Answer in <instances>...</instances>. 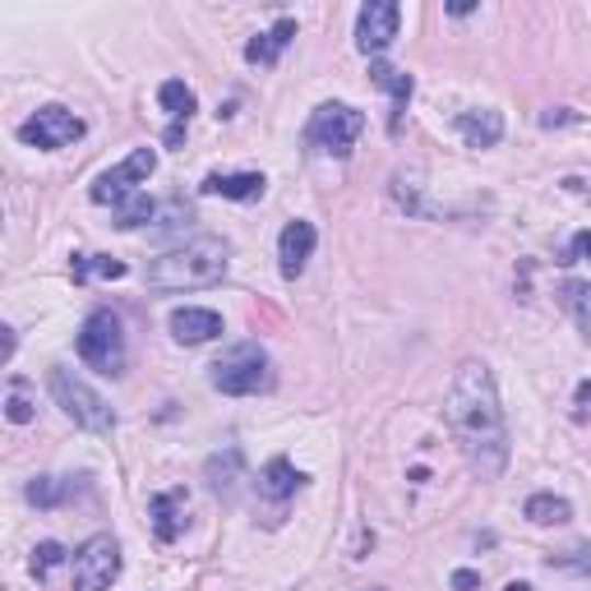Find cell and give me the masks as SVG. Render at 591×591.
Wrapping results in <instances>:
<instances>
[{"label": "cell", "mask_w": 591, "mask_h": 591, "mask_svg": "<svg viewBox=\"0 0 591 591\" xmlns=\"http://www.w3.org/2000/svg\"><path fill=\"white\" fill-rule=\"evenodd\" d=\"M292 37H296V19H277L269 33H259L250 47H246V60H250V65H277L282 52L292 47Z\"/></svg>", "instance_id": "16"}, {"label": "cell", "mask_w": 591, "mask_h": 591, "mask_svg": "<svg viewBox=\"0 0 591 591\" xmlns=\"http://www.w3.org/2000/svg\"><path fill=\"white\" fill-rule=\"evenodd\" d=\"M568 254H578V259H587V264H591V231H578L573 236V250H568Z\"/></svg>", "instance_id": "29"}, {"label": "cell", "mask_w": 591, "mask_h": 591, "mask_svg": "<svg viewBox=\"0 0 591 591\" xmlns=\"http://www.w3.org/2000/svg\"><path fill=\"white\" fill-rule=\"evenodd\" d=\"M305 486V476L287 463V457H273V463L259 471V495L264 499H273V503H282V499H292L296 490Z\"/></svg>", "instance_id": "18"}, {"label": "cell", "mask_w": 591, "mask_h": 591, "mask_svg": "<svg viewBox=\"0 0 591 591\" xmlns=\"http://www.w3.org/2000/svg\"><path fill=\"white\" fill-rule=\"evenodd\" d=\"M204 194H217V200H236V204H254V200H264V190L269 181L259 177V171H213V177L200 185Z\"/></svg>", "instance_id": "14"}, {"label": "cell", "mask_w": 591, "mask_h": 591, "mask_svg": "<svg viewBox=\"0 0 591 591\" xmlns=\"http://www.w3.org/2000/svg\"><path fill=\"white\" fill-rule=\"evenodd\" d=\"M65 495H70V480H56V476H42L29 486V503H37V509H56Z\"/></svg>", "instance_id": "25"}, {"label": "cell", "mask_w": 591, "mask_h": 591, "mask_svg": "<svg viewBox=\"0 0 591 591\" xmlns=\"http://www.w3.org/2000/svg\"><path fill=\"white\" fill-rule=\"evenodd\" d=\"M5 416L14 425H29L33 421V402H29V384L24 379H10L5 388Z\"/></svg>", "instance_id": "26"}, {"label": "cell", "mask_w": 591, "mask_h": 591, "mask_svg": "<svg viewBox=\"0 0 591 591\" xmlns=\"http://www.w3.org/2000/svg\"><path fill=\"white\" fill-rule=\"evenodd\" d=\"M152 213H158V208H152V200L139 190L135 200H125V204L116 208V227H121V231H135V227H144V223H148Z\"/></svg>", "instance_id": "23"}, {"label": "cell", "mask_w": 591, "mask_h": 591, "mask_svg": "<svg viewBox=\"0 0 591 591\" xmlns=\"http://www.w3.org/2000/svg\"><path fill=\"white\" fill-rule=\"evenodd\" d=\"M231 269V246L217 236H200L190 246H177L167 250L162 259L148 264V287L158 292H200V287H213L223 282Z\"/></svg>", "instance_id": "2"}, {"label": "cell", "mask_w": 591, "mask_h": 591, "mask_svg": "<svg viewBox=\"0 0 591 591\" xmlns=\"http://www.w3.org/2000/svg\"><path fill=\"white\" fill-rule=\"evenodd\" d=\"M453 587H457V591H471V587H480V573H467V568H457Z\"/></svg>", "instance_id": "30"}, {"label": "cell", "mask_w": 591, "mask_h": 591, "mask_svg": "<svg viewBox=\"0 0 591 591\" xmlns=\"http://www.w3.org/2000/svg\"><path fill=\"white\" fill-rule=\"evenodd\" d=\"M79 356L98 375H125V328L112 310H93L79 328Z\"/></svg>", "instance_id": "5"}, {"label": "cell", "mask_w": 591, "mask_h": 591, "mask_svg": "<svg viewBox=\"0 0 591 591\" xmlns=\"http://www.w3.org/2000/svg\"><path fill=\"white\" fill-rule=\"evenodd\" d=\"M158 102H162V112L171 116V125H190V116H194V89H185L181 79H167L162 89H158Z\"/></svg>", "instance_id": "21"}, {"label": "cell", "mask_w": 591, "mask_h": 591, "mask_svg": "<svg viewBox=\"0 0 591 591\" xmlns=\"http://www.w3.org/2000/svg\"><path fill=\"white\" fill-rule=\"evenodd\" d=\"M457 135L467 139V148H495L503 139V116L499 112H463L457 116Z\"/></svg>", "instance_id": "17"}, {"label": "cell", "mask_w": 591, "mask_h": 591, "mask_svg": "<svg viewBox=\"0 0 591 591\" xmlns=\"http://www.w3.org/2000/svg\"><path fill=\"white\" fill-rule=\"evenodd\" d=\"M70 273H75V282H89L93 273L98 277H125V264L121 259H106V254H75Z\"/></svg>", "instance_id": "22"}, {"label": "cell", "mask_w": 591, "mask_h": 591, "mask_svg": "<svg viewBox=\"0 0 591 591\" xmlns=\"http://www.w3.org/2000/svg\"><path fill=\"white\" fill-rule=\"evenodd\" d=\"M573 416H578V421H591V379L587 384H578V393H573Z\"/></svg>", "instance_id": "28"}, {"label": "cell", "mask_w": 591, "mask_h": 591, "mask_svg": "<svg viewBox=\"0 0 591 591\" xmlns=\"http://www.w3.org/2000/svg\"><path fill=\"white\" fill-rule=\"evenodd\" d=\"M83 135V121L70 112V106H37V112L19 125V139L33 144V148H65Z\"/></svg>", "instance_id": "9"}, {"label": "cell", "mask_w": 591, "mask_h": 591, "mask_svg": "<svg viewBox=\"0 0 591 591\" xmlns=\"http://www.w3.org/2000/svg\"><path fill=\"white\" fill-rule=\"evenodd\" d=\"M315 240H319V231H315V223H305V217H296V223L282 227V236H277V269H282V277H287V282H296L305 273V264H310V254H315Z\"/></svg>", "instance_id": "11"}, {"label": "cell", "mask_w": 591, "mask_h": 591, "mask_svg": "<svg viewBox=\"0 0 591 591\" xmlns=\"http://www.w3.org/2000/svg\"><path fill=\"white\" fill-rule=\"evenodd\" d=\"M185 139V125H167V144H181Z\"/></svg>", "instance_id": "32"}, {"label": "cell", "mask_w": 591, "mask_h": 591, "mask_svg": "<svg viewBox=\"0 0 591 591\" xmlns=\"http://www.w3.org/2000/svg\"><path fill=\"white\" fill-rule=\"evenodd\" d=\"M47 384H52L56 407H60L65 416H70V421H75L79 430H89V434H112V430H116V411L106 407L102 393L83 384L70 365H52Z\"/></svg>", "instance_id": "3"}, {"label": "cell", "mask_w": 591, "mask_h": 591, "mask_svg": "<svg viewBox=\"0 0 591 591\" xmlns=\"http://www.w3.org/2000/svg\"><path fill=\"white\" fill-rule=\"evenodd\" d=\"M148 513H152V532H158V541H177L181 527H185V490L152 495Z\"/></svg>", "instance_id": "15"}, {"label": "cell", "mask_w": 591, "mask_h": 591, "mask_svg": "<svg viewBox=\"0 0 591 591\" xmlns=\"http://www.w3.org/2000/svg\"><path fill=\"white\" fill-rule=\"evenodd\" d=\"M213 388L227 398H254V393L273 388V361L259 342H236L231 352L213 365Z\"/></svg>", "instance_id": "4"}, {"label": "cell", "mask_w": 591, "mask_h": 591, "mask_svg": "<svg viewBox=\"0 0 591 591\" xmlns=\"http://www.w3.org/2000/svg\"><path fill=\"white\" fill-rule=\"evenodd\" d=\"M116 578H121L116 536H89L75 550V591H106Z\"/></svg>", "instance_id": "8"}, {"label": "cell", "mask_w": 591, "mask_h": 591, "mask_svg": "<svg viewBox=\"0 0 591 591\" xmlns=\"http://www.w3.org/2000/svg\"><path fill=\"white\" fill-rule=\"evenodd\" d=\"M503 591H532V582H509V587H503Z\"/></svg>", "instance_id": "33"}, {"label": "cell", "mask_w": 591, "mask_h": 591, "mask_svg": "<svg viewBox=\"0 0 591 591\" xmlns=\"http://www.w3.org/2000/svg\"><path fill=\"white\" fill-rule=\"evenodd\" d=\"M522 513H527V518L536 522V527H559V522L573 518V503L559 499V495H532V499H527V509H522Z\"/></svg>", "instance_id": "20"}, {"label": "cell", "mask_w": 591, "mask_h": 591, "mask_svg": "<svg viewBox=\"0 0 591 591\" xmlns=\"http://www.w3.org/2000/svg\"><path fill=\"white\" fill-rule=\"evenodd\" d=\"M370 83L393 98L388 129L398 135V129H402V112H407V102H411V93H416V79H411L407 70H398V65H388V60H370Z\"/></svg>", "instance_id": "12"}, {"label": "cell", "mask_w": 591, "mask_h": 591, "mask_svg": "<svg viewBox=\"0 0 591 591\" xmlns=\"http://www.w3.org/2000/svg\"><path fill=\"white\" fill-rule=\"evenodd\" d=\"M152 167H158V152H152V148H135L121 167L102 171V177L93 181V190H89V194H93V204H112V208H121L125 200H135L139 185L152 177Z\"/></svg>", "instance_id": "7"}, {"label": "cell", "mask_w": 591, "mask_h": 591, "mask_svg": "<svg viewBox=\"0 0 591 591\" xmlns=\"http://www.w3.org/2000/svg\"><path fill=\"white\" fill-rule=\"evenodd\" d=\"M448 430L480 480H495L509 467V421H503L495 375L486 361H467L457 370L448 388Z\"/></svg>", "instance_id": "1"}, {"label": "cell", "mask_w": 591, "mask_h": 591, "mask_svg": "<svg viewBox=\"0 0 591 591\" xmlns=\"http://www.w3.org/2000/svg\"><path fill=\"white\" fill-rule=\"evenodd\" d=\"M550 568H564V573H591V550H564V555H550Z\"/></svg>", "instance_id": "27"}, {"label": "cell", "mask_w": 591, "mask_h": 591, "mask_svg": "<svg viewBox=\"0 0 591 591\" xmlns=\"http://www.w3.org/2000/svg\"><path fill=\"white\" fill-rule=\"evenodd\" d=\"M5 333V346H0V361H10L14 356V328H0Z\"/></svg>", "instance_id": "31"}, {"label": "cell", "mask_w": 591, "mask_h": 591, "mask_svg": "<svg viewBox=\"0 0 591 591\" xmlns=\"http://www.w3.org/2000/svg\"><path fill=\"white\" fill-rule=\"evenodd\" d=\"M167 328H171V338H177L181 346H204V342H213L217 333H223V315L185 305V310H171Z\"/></svg>", "instance_id": "13"}, {"label": "cell", "mask_w": 591, "mask_h": 591, "mask_svg": "<svg viewBox=\"0 0 591 591\" xmlns=\"http://www.w3.org/2000/svg\"><path fill=\"white\" fill-rule=\"evenodd\" d=\"M361 129H365V112H356V106H346V102H323V106H315L310 125H305V144L315 152L346 158L352 144L361 139Z\"/></svg>", "instance_id": "6"}, {"label": "cell", "mask_w": 591, "mask_h": 591, "mask_svg": "<svg viewBox=\"0 0 591 591\" xmlns=\"http://www.w3.org/2000/svg\"><path fill=\"white\" fill-rule=\"evenodd\" d=\"M559 305L573 315V323L591 338V282H578V277L559 282Z\"/></svg>", "instance_id": "19"}, {"label": "cell", "mask_w": 591, "mask_h": 591, "mask_svg": "<svg viewBox=\"0 0 591 591\" xmlns=\"http://www.w3.org/2000/svg\"><path fill=\"white\" fill-rule=\"evenodd\" d=\"M398 24H402V10L393 0H370L356 14V52L379 60V52H388L393 37H398Z\"/></svg>", "instance_id": "10"}, {"label": "cell", "mask_w": 591, "mask_h": 591, "mask_svg": "<svg viewBox=\"0 0 591 591\" xmlns=\"http://www.w3.org/2000/svg\"><path fill=\"white\" fill-rule=\"evenodd\" d=\"M56 564H65V545H60V541H42L37 550H33V559H29V573H33L37 582H47Z\"/></svg>", "instance_id": "24"}]
</instances>
